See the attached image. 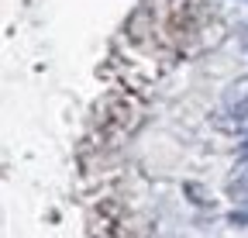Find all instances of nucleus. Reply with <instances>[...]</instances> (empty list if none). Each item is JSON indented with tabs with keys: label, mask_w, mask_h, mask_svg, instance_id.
Instances as JSON below:
<instances>
[{
	"label": "nucleus",
	"mask_w": 248,
	"mask_h": 238,
	"mask_svg": "<svg viewBox=\"0 0 248 238\" xmlns=\"http://www.w3.org/2000/svg\"><path fill=\"white\" fill-rule=\"evenodd\" d=\"M228 183H231V190H241V193H248V159H245V162H241V166L231 173V180H228Z\"/></svg>",
	"instance_id": "f257e3e1"
},
{
	"label": "nucleus",
	"mask_w": 248,
	"mask_h": 238,
	"mask_svg": "<svg viewBox=\"0 0 248 238\" xmlns=\"http://www.w3.org/2000/svg\"><path fill=\"white\" fill-rule=\"evenodd\" d=\"M241 159H248V142H245V148H241Z\"/></svg>",
	"instance_id": "f03ea898"
}]
</instances>
